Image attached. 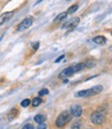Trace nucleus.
Listing matches in <instances>:
<instances>
[{
	"label": "nucleus",
	"instance_id": "f03ea898",
	"mask_svg": "<svg viewBox=\"0 0 112 129\" xmlns=\"http://www.w3.org/2000/svg\"><path fill=\"white\" fill-rule=\"evenodd\" d=\"M84 67H85V64H84V63H78V64H76V65H73V66H70V67H68V68L64 69V70L61 72L60 77H61V78L70 77V76H72L73 73L82 70Z\"/></svg>",
	"mask_w": 112,
	"mask_h": 129
},
{
	"label": "nucleus",
	"instance_id": "0eeeda50",
	"mask_svg": "<svg viewBox=\"0 0 112 129\" xmlns=\"http://www.w3.org/2000/svg\"><path fill=\"white\" fill-rule=\"evenodd\" d=\"M70 114L73 117H80L82 114V109L80 105H73L70 109Z\"/></svg>",
	"mask_w": 112,
	"mask_h": 129
},
{
	"label": "nucleus",
	"instance_id": "ddd939ff",
	"mask_svg": "<svg viewBox=\"0 0 112 129\" xmlns=\"http://www.w3.org/2000/svg\"><path fill=\"white\" fill-rule=\"evenodd\" d=\"M67 17V13H62V14H60L57 18H55V22H57V21H61V20H63V19H65Z\"/></svg>",
	"mask_w": 112,
	"mask_h": 129
},
{
	"label": "nucleus",
	"instance_id": "dca6fc26",
	"mask_svg": "<svg viewBox=\"0 0 112 129\" xmlns=\"http://www.w3.org/2000/svg\"><path fill=\"white\" fill-rule=\"evenodd\" d=\"M22 129H34V126H33L32 124H26Z\"/></svg>",
	"mask_w": 112,
	"mask_h": 129
},
{
	"label": "nucleus",
	"instance_id": "6ab92c4d",
	"mask_svg": "<svg viewBox=\"0 0 112 129\" xmlns=\"http://www.w3.org/2000/svg\"><path fill=\"white\" fill-rule=\"evenodd\" d=\"M38 47H39V42H36L35 46H34V51H36L38 49Z\"/></svg>",
	"mask_w": 112,
	"mask_h": 129
},
{
	"label": "nucleus",
	"instance_id": "6e6552de",
	"mask_svg": "<svg viewBox=\"0 0 112 129\" xmlns=\"http://www.w3.org/2000/svg\"><path fill=\"white\" fill-rule=\"evenodd\" d=\"M14 16V12H8V13H4L3 15L0 16V25H2L3 23H5L7 20H9Z\"/></svg>",
	"mask_w": 112,
	"mask_h": 129
},
{
	"label": "nucleus",
	"instance_id": "aec40b11",
	"mask_svg": "<svg viewBox=\"0 0 112 129\" xmlns=\"http://www.w3.org/2000/svg\"><path fill=\"white\" fill-rule=\"evenodd\" d=\"M1 39H2V36H1V37H0V40H1Z\"/></svg>",
	"mask_w": 112,
	"mask_h": 129
},
{
	"label": "nucleus",
	"instance_id": "20e7f679",
	"mask_svg": "<svg viewBox=\"0 0 112 129\" xmlns=\"http://www.w3.org/2000/svg\"><path fill=\"white\" fill-rule=\"evenodd\" d=\"M104 119H105V113H104L103 111H101V110L95 112V113L92 115V117H91V121H92V123L95 124V125L102 124V123L104 122Z\"/></svg>",
	"mask_w": 112,
	"mask_h": 129
},
{
	"label": "nucleus",
	"instance_id": "f8f14e48",
	"mask_svg": "<svg viewBox=\"0 0 112 129\" xmlns=\"http://www.w3.org/2000/svg\"><path fill=\"white\" fill-rule=\"evenodd\" d=\"M77 8H78V5H77V4L72 5V6L68 9V12H67V14H73V13H75L76 10H77Z\"/></svg>",
	"mask_w": 112,
	"mask_h": 129
},
{
	"label": "nucleus",
	"instance_id": "423d86ee",
	"mask_svg": "<svg viewBox=\"0 0 112 129\" xmlns=\"http://www.w3.org/2000/svg\"><path fill=\"white\" fill-rule=\"evenodd\" d=\"M78 23H79V18H73V19H71L70 21H68V22H66V23L63 25V28H64V29L73 28V27H75L76 25H78Z\"/></svg>",
	"mask_w": 112,
	"mask_h": 129
},
{
	"label": "nucleus",
	"instance_id": "f3484780",
	"mask_svg": "<svg viewBox=\"0 0 112 129\" xmlns=\"http://www.w3.org/2000/svg\"><path fill=\"white\" fill-rule=\"evenodd\" d=\"M37 129H46V125L44 124V122H43V123H40Z\"/></svg>",
	"mask_w": 112,
	"mask_h": 129
},
{
	"label": "nucleus",
	"instance_id": "39448f33",
	"mask_svg": "<svg viewBox=\"0 0 112 129\" xmlns=\"http://www.w3.org/2000/svg\"><path fill=\"white\" fill-rule=\"evenodd\" d=\"M33 23V19L32 18H26L25 20H23L21 22V24L18 26V31H24L26 29H28Z\"/></svg>",
	"mask_w": 112,
	"mask_h": 129
},
{
	"label": "nucleus",
	"instance_id": "7ed1b4c3",
	"mask_svg": "<svg viewBox=\"0 0 112 129\" xmlns=\"http://www.w3.org/2000/svg\"><path fill=\"white\" fill-rule=\"evenodd\" d=\"M71 118H72L71 114L69 112L65 111V112L61 113L59 115V117L57 118V120H55V125H57V127H63L71 120Z\"/></svg>",
	"mask_w": 112,
	"mask_h": 129
},
{
	"label": "nucleus",
	"instance_id": "412c9836",
	"mask_svg": "<svg viewBox=\"0 0 112 129\" xmlns=\"http://www.w3.org/2000/svg\"><path fill=\"white\" fill-rule=\"evenodd\" d=\"M111 35H112V32H111Z\"/></svg>",
	"mask_w": 112,
	"mask_h": 129
},
{
	"label": "nucleus",
	"instance_id": "a211bd4d",
	"mask_svg": "<svg viewBox=\"0 0 112 129\" xmlns=\"http://www.w3.org/2000/svg\"><path fill=\"white\" fill-rule=\"evenodd\" d=\"M64 57H65V55H62V56H60V57H59L57 60H55V62H57V63H58V62H60V61H61V60H62Z\"/></svg>",
	"mask_w": 112,
	"mask_h": 129
},
{
	"label": "nucleus",
	"instance_id": "9b49d317",
	"mask_svg": "<svg viewBox=\"0 0 112 129\" xmlns=\"http://www.w3.org/2000/svg\"><path fill=\"white\" fill-rule=\"evenodd\" d=\"M41 102H42V99H41L40 97H36V98L33 99V101H32V105L34 106V107H36V106H38Z\"/></svg>",
	"mask_w": 112,
	"mask_h": 129
},
{
	"label": "nucleus",
	"instance_id": "f257e3e1",
	"mask_svg": "<svg viewBox=\"0 0 112 129\" xmlns=\"http://www.w3.org/2000/svg\"><path fill=\"white\" fill-rule=\"evenodd\" d=\"M102 91H103V87L99 85V86H95V87H93V88H89L87 90H82V91L77 92L75 94V96L76 97H89V96L97 95Z\"/></svg>",
	"mask_w": 112,
	"mask_h": 129
},
{
	"label": "nucleus",
	"instance_id": "4468645a",
	"mask_svg": "<svg viewBox=\"0 0 112 129\" xmlns=\"http://www.w3.org/2000/svg\"><path fill=\"white\" fill-rule=\"evenodd\" d=\"M30 99H24L23 101H22L21 102V105L22 106H23V107H27V106H29L30 105Z\"/></svg>",
	"mask_w": 112,
	"mask_h": 129
},
{
	"label": "nucleus",
	"instance_id": "2eb2a0df",
	"mask_svg": "<svg viewBox=\"0 0 112 129\" xmlns=\"http://www.w3.org/2000/svg\"><path fill=\"white\" fill-rule=\"evenodd\" d=\"M46 94H48V90H47V89H42V90L39 92V95H40V96L46 95Z\"/></svg>",
	"mask_w": 112,
	"mask_h": 129
},
{
	"label": "nucleus",
	"instance_id": "9d476101",
	"mask_svg": "<svg viewBox=\"0 0 112 129\" xmlns=\"http://www.w3.org/2000/svg\"><path fill=\"white\" fill-rule=\"evenodd\" d=\"M45 119H46V117L44 116V115H37V116L34 117V121L36 123H38V124L43 123L44 121H45Z\"/></svg>",
	"mask_w": 112,
	"mask_h": 129
},
{
	"label": "nucleus",
	"instance_id": "1a4fd4ad",
	"mask_svg": "<svg viewBox=\"0 0 112 129\" xmlns=\"http://www.w3.org/2000/svg\"><path fill=\"white\" fill-rule=\"evenodd\" d=\"M94 41H95V44H97V45H104V44H106L107 39H106L105 36H96L94 38Z\"/></svg>",
	"mask_w": 112,
	"mask_h": 129
}]
</instances>
